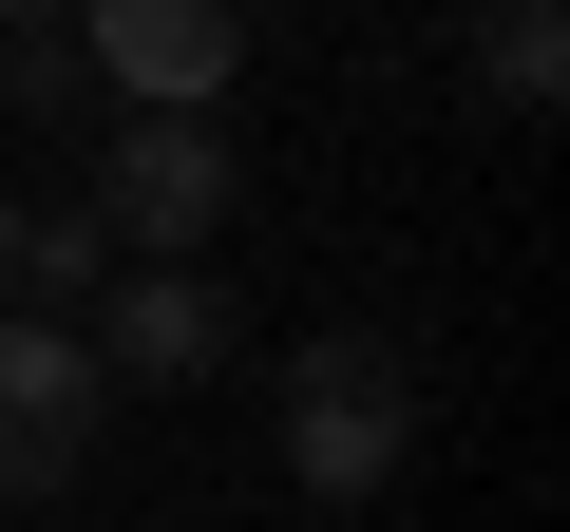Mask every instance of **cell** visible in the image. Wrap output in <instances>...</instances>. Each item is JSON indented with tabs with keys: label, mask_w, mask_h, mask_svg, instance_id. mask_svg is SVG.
I'll list each match as a JSON object with an SVG mask.
<instances>
[{
	"label": "cell",
	"mask_w": 570,
	"mask_h": 532,
	"mask_svg": "<svg viewBox=\"0 0 570 532\" xmlns=\"http://www.w3.org/2000/svg\"><path fill=\"white\" fill-rule=\"evenodd\" d=\"M266 437H285V494H305V513H362V494L419 456V362H400L381 324L285 343V400H266Z\"/></svg>",
	"instance_id": "cell-1"
},
{
	"label": "cell",
	"mask_w": 570,
	"mask_h": 532,
	"mask_svg": "<svg viewBox=\"0 0 570 532\" xmlns=\"http://www.w3.org/2000/svg\"><path fill=\"white\" fill-rule=\"evenodd\" d=\"M20 20H77V0H0V39H20Z\"/></svg>",
	"instance_id": "cell-9"
},
{
	"label": "cell",
	"mask_w": 570,
	"mask_h": 532,
	"mask_svg": "<svg viewBox=\"0 0 570 532\" xmlns=\"http://www.w3.org/2000/svg\"><path fill=\"white\" fill-rule=\"evenodd\" d=\"M96 286H115V228H96L77 190H39L20 228H0V305H20V324H77Z\"/></svg>",
	"instance_id": "cell-6"
},
{
	"label": "cell",
	"mask_w": 570,
	"mask_h": 532,
	"mask_svg": "<svg viewBox=\"0 0 570 532\" xmlns=\"http://www.w3.org/2000/svg\"><path fill=\"white\" fill-rule=\"evenodd\" d=\"M58 39L96 58L115 115H228V77H247V0H77Z\"/></svg>",
	"instance_id": "cell-3"
},
{
	"label": "cell",
	"mask_w": 570,
	"mask_h": 532,
	"mask_svg": "<svg viewBox=\"0 0 570 532\" xmlns=\"http://www.w3.org/2000/svg\"><path fill=\"white\" fill-rule=\"evenodd\" d=\"M0 115H39V134H77V115H115V96H96V58H77L58 20H20V39H0Z\"/></svg>",
	"instance_id": "cell-8"
},
{
	"label": "cell",
	"mask_w": 570,
	"mask_h": 532,
	"mask_svg": "<svg viewBox=\"0 0 570 532\" xmlns=\"http://www.w3.org/2000/svg\"><path fill=\"white\" fill-rule=\"evenodd\" d=\"M96 418H115V381L77 362V324L0 305V494H77L96 475Z\"/></svg>",
	"instance_id": "cell-4"
},
{
	"label": "cell",
	"mask_w": 570,
	"mask_h": 532,
	"mask_svg": "<svg viewBox=\"0 0 570 532\" xmlns=\"http://www.w3.org/2000/svg\"><path fill=\"white\" fill-rule=\"evenodd\" d=\"M228 343H247V324H228L209 266H115V286L77 305V362H96V381H153V400H171V381H209Z\"/></svg>",
	"instance_id": "cell-5"
},
{
	"label": "cell",
	"mask_w": 570,
	"mask_h": 532,
	"mask_svg": "<svg viewBox=\"0 0 570 532\" xmlns=\"http://www.w3.org/2000/svg\"><path fill=\"white\" fill-rule=\"evenodd\" d=\"M228 190H247L228 115H96V171H77V209L115 228V266H209Z\"/></svg>",
	"instance_id": "cell-2"
},
{
	"label": "cell",
	"mask_w": 570,
	"mask_h": 532,
	"mask_svg": "<svg viewBox=\"0 0 570 532\" xmlns=\"http://www.w3.org/2000/svg\"><path fill=\"white\" fill-rule=\"evenodd\" d=\"M0 228H20V190H0Z\"/></svg>",
	"instance_id": "cell-10"
},
{
	"label": "cell",
	"mask_w": 570,
	"mask_h": 532,
	"mask_svg": "<svg viewBox=\"0 0 570 532\" xmlns=\"http://www.w3.org/2000/svg\"><path fill=\"white\" fill-rule=\"evenodd\" d=\"M551 77H570V20H551V0H494V20H475V96L494 115H551Z\"/></svg>",
	"instance_id": "cell-7"
}]
</instances>
